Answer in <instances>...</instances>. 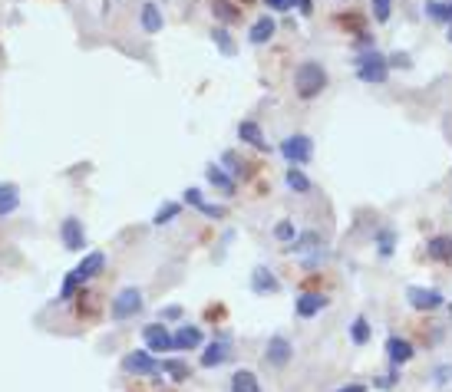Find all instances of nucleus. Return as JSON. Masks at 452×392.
<instances>
[{"mask_svg":"<svg viewBox=\"0 0 452 392\" xmlns=\"http://www.w3.org/2000/svg\"><path fill=\"white\" fill-rule=\"evenodd\" d=\"M324 306H327V296L324 294H300L298 304H294V310H298V316L307 320V316H317Z\"/></svg>","mask_w":452,"mask_h":392,"instance_id":"nucleus-12","label":"nucleus"},{"mask_svg":"<svg viewBox=\"0 0 452 392\" xmlns=\"http://www.w3.org/2000/svg\"><path fill=\"white\" fill-rule=\"evenodd\" d=\"M350 336H354L356 346H363L370 340V323H366V316H356L354 323H350Z\"/></svg>","mask_w":452,"mask_h":392,"instance_id":"nucleus-25","label":"nucleus"},{"mask_svg":"<svg viewBox=\"0 0 452 392\" xmlns=\"http://www.w3.org/2000/svg\"><path fill=\"white\" fill-rule=\"evenodd\" d=\"M290 353H294V350H290V343L284 340V336H271V340H268V353H264V356H268L271 366H288Z\"/></svg>","mask_w":452,"mask_h":392,"instance_id":"nucleus-11","label":"nucleus"},{"mask_svg":"<svg viewBox=\"0 0 452 392\" xmlns=\"http://www.w3.org/2000/svg\"><path fill=\"white\" fill-rule=\"evenodd\" d=\"M406 300L416 306V310H439L446 296L436 287H409L406 290Z\"/></svg>","mask_w":452,"mask_h":392,"instance_id":"nucleus-8","label":"nucleus"},{"mask_svg":"<svg viewBox=\"0 0 452 392\" xmlns=\"http://www.w3.org/2000/svg\"><path fill=\"white\" fill-rule=\"evenodd\" d=\"M241 4H251V0H241Z\"/></svg>","mask_w":452,"mask_h":392,"instance_id":"nucleus-43","label":"nucleus"},{"mask_svg":"<svg viewBox=\"0 0 452 392\" xmlns=\"http://www.w3.org/2000/svg\"><path fill=\"white\" fill-rule=\"evenodd\" d=\"M231 392H261L258 376L251 373V369H238V373L231 376Z\"/></svg>","mask_w":452,"mask_h":392,"instance_id":"nucleus-17","label":"nucleus"},{"mask_svg":"<svg viewBox=\"0 0 452 392\" xmlns=\"http://www.w3.org/2000/svg\"><path fill=\"white\" fill-rule=\"evenodd\" d=\"M251 290H254V294H278L281 284L268 267H254V274H251Z\"/></svg>","mask_w":452,"mask_h":392,"instance_id":"nucleus-13","label":"nucleus"},{"mask_svg":"<svg viewBox=\"0 0 452 392\" xmlns=\"http://www.w3.org/2000/svg\"><path fill=\"white\" fill-rule=\"evenodd\" d=\"M300 4V13H310V0H298Z\"/></svg>","mask_w":452,"mask_h":392,"instance_id":"nucleus-41","label":"nucleus"},{"mask_svg":"<svg viewBox=\"0 0 452 392\" xmlns=\"http://www.w3.org/2000/svg\"><path fill=\"white\" fill-rule=\"evenodd\" d=\"M356 76L363 79V83H383L390 76V59L383 53H363V57L356 59Z\"/></svg>","mask_w":452,"mask_h":392,"instance_id":"nucleus-3","label":"nucleus"},{"mask_svg":"<svg viewBox=\"0 0 452 392\" xmlns=\"http://www.w3.org/2000/svg\"><path fill=\"white\" fill-rule=\"evenodd\" d=\"M386 356H390V363L393 366H403V363H409L416 353H413V343H409V340L390 336V340H386Z\"/></svg>","mask_w":452,"mask_h":392,"instance_id":"nucleus-10","label":"nucleus"},{"mask_svg":"<svg viewBox=\"0 0 452 392\" xmlns=\"http://www.w3.org/2000/svg\"><path fill=\"white\" fill-rule=\"evenodd\" d=\"M142 30L145 33H159L162 30V10L155 7V4H145L142 7Z\"/></svg>","mask_w":452,"mask_h":392,"instance_id":"nucleus-21","label":"nucleus"},{"mask_svg":"<svg viewBox=\"0 0 452 392\" xmlns=\"http://www.w3.org/2000/svg\"><path fill=\"white\" fill-rule=\"evenodd\" d=\"M337 392H363V386H344V389H337Z\"/></svg>","mask_w":452,"mask_h":392,"instance_id":"nucleus-40","label":"nucleus"},{"mask_svg":"<svg viewBox=\"0 0 452 392\" xmlns=\"http://www.w3.org/2000/svg\"><path fill=\"white\" fill-rule=\"evenodd\" d=\"M449 40H452V27H449Z\"/></svg>","mask_w":452,"mask_h":392,"instance_id":"nucleus-42","label":"nucleus"},{"mask_svg":"<svg viewBox=\"0 0 452 392\" xmlns=\"http://www.w3.org/2000/svg\"><path fill=\"white\" fill-rule=\"evenodd\" d=\"M20 204V188L17 185H0V214H10V211H17Z\"/></svg>","mask_w":452,"mask_h":392,"instance_id":"nucleus-19","label":"nucleus"},{"mask_svg":"<svg viewBox=\"0 0 452 392\" xmlns=\"http://www.w3.org/2000/svg\"><path fill=\"white\" fill-rule=\"evenodd\" d=\"M109 310H113L115 320H129V316H135L139 310H142V290H139V287H125V290H119Z\"/></svg>","mask_w":452,"mask_h":392,"instance_id":"nucleus-4","label":"nucleus"},{"mask_svg":"<svg viewBox=\"0 0 452 392\" xmlns=\"http://www.w3.org/2000/svg\"><path fill=\"white\" fill-rule=\"evenodd\" d=\"M103 264H106V258H103V250H93V254H86V258L79 260L77 267L69 270L67 284H63V290H60V300H69V294L79 287V284H86V280H93L103 270Z\"/></svg>","mask_w":452,"mask_h":392,"instance_id":"nucleus-2","label":"nucleus"},{"mask_svg":"<svg viewBox=\"0 0 452 392\" xmlns=\"http://www.w3.org/2000/svg\"><path fill=\"white\" fill-rule=\"evenodd\" d=\"M274 238H278V241H294V238H298V228H294L290 221H281L278 228H274Z\"/></svg>","mask_w":452,"mask_h":392,"instance_id":"nucleus-31","label":"nucleus"},{"mask_svg":"<svg viewBox=\"0 0 452 392\" xmlns=\"http://www.w3.org/2000/svg\"><path fill=\"white\" fill-rule=\"evenodd\" d=\"M294 86H298V96L300 99L320 96V93H324V86H327V69L320 67V63H314V59L300 63V67L294 69Z\"/></svg>","mask_w":452,"mask_h":392,"instance_id":"nucleus-1","label":"nucleus"},{"mask_svg":"<svg viewBox=\"0 0 452 392\" xmlns=\"http://www.w3.org/2000/svg\"><path fill=\"white\" fill-rule=\"evenodd\" d=\"M426 254L433 260H452V238H433L426 244Z\"/></svg>","mask_w":452,"mask_h":392,"instance_id":"nucleus-20","label":"nucleus"},{"mask_svg":"<svg viewBox=\"0 0 452 392\" xmlns=\"http://www.w3.org/2000/svg\"><path fill=\"white\" fill-rule=\"evenodd\" d=\"M123 369L132 376H159L162 373V363L159 359H152L149 353H142V350H135V353H129L123 359Z\"/></svg>","mask_w":452,"mask_h":392,"instance_id":"nucleus-6","label":"nucleus"},{"mask_svg":"<svg viewBox=\"0 0 452 392\" xmlns=\"http://www.w3.org/2000/svg\"><path fill=\"white\" fill-rule=\"evenodd\" d=\"M60 234H63V244H67V250H83V248H86V234H83V224H79L77 218L63 221Z\"/></svg>","mask_w":452,"mask_h":392,"instance_id":"nucleus-9","label":"nucleus"},{"mask_svg":"<svg viewBox=\"0 0 452 392\" xmlns=\"http://www.w3.org/2000/svg\"><path fill=\"white\" fill-rule=\"evenodd\" d=\"M212 37H215V43H218V50H222L225 57H231V53H235V43H231V37H228V30H215Z\"/></svg>","mask_w":452,"mask_h":392,"instance_id":"nucleus-30","label":"nucleus"},{"mask_svg":"<svg viewBox=\"0 0 452 392\" xmlns=\"http://www.w3.org/2000/svg\"><path fill=\"white\" fill-rule=\"evenodd\" d=\"M268 7L271 10H288V7H294V0H268Z\"/></svg>","mask_w":452,"mask_h":392,"instance_id":"nucleus-39","label":"nucleus"},{"mask_svg":"<svg viewBox=\"0 0 452 392\" xmlns=\"http://www.w3.org/2000/svg\"><path fill=\"white\" fill-rule=\"evenodd\" d=\"M205 178H208L215 188H222L225 195H235V182H231V178L222 172V168H218V165H208V168H205Z\"/></svg>","mask_w":452,"mask_h":392,"instance_id":"nucleus-22","label":"nucleus"},{"mask_svg":"<svg viewBox=\"0 0 452 392\" xmlns=\"http://www.w3.org/2000/svg\"><path fill=\"white\" fill-rule=\"evenodd\" d=\"M228 356H231V346L225 343V340H218V343H208V350L202 353V366H205V369H212V366H222Z\"/></svg>","mask_w":452,"mask_h":392,"instance_id":"nucleus-14","label":"nucleus"},{"mask_svg":"<svg viewBox=\"0 0 452 392\" xmlns=\"http://www.w3.org/2000/svg\"><path fill=\"white\" fill-rule=\"evenodd\" d=\"M426 13L433 20H446L452 27V0H429V4H426Z\"/></svg>","mask_w":452,"mask_h":392,"instance_id":"nucleus-23","label":"nucleus"},{"mask_svg":"<svg viewBox=\"0 0 452 392\" xmlns=\"http://www.w3.org/2000/svg\"><path fill=\"white\" fill-rule=\"evenodd\" d=\"M202 214H208V218H225V208H218V204H202Z\"/></svg>","mask_w":452,"mask_h":392,"instance_id":"nucleus-36","label":"nucleus"},{"mask_svg":"<svg viewBox=\"0 0 452 392\" xmlns=\"http://www.w3.org/2000/svg\"><path fill=\"white\" fill-rule=\"evenodd\" d=\"M393 241H396V234L390 228L380 231V254H383V258H390V254H393Z\"/></svg>","mask_w":452,"mask_h":392,"instance_id":"nucleus-33","label":"nucleus"},{"mask_svg":"<svg viewBox=\"0 0 452 392\" xmlns=\"http://www.w3.org/2000/svg\"><path fill=\"white\" fill-rule=\"evenodd\" d=\"M225 165H228V172H235V175L241 172V168H238V158H235V152H225Z\"/></svg>","mask_w":452,"mask_h":392,"instance_id":"nucleus-37","label":"nucleus"},{"mask_svg":"<svg viewBox=\"0 0 452 392\" xmlns=\"http://www.w3.org/2000/svg\"><path fill=\"white\" fill-rule=\"evenodd\" d=\"M310 248H317V234H304V241H300V244H290L288 250H310Z\"/></svg>","mask_w":452,"mask_h":392,"instance_id":"nucleus-34","label":"nucleus"},{"mask_svg":"<svg viewBox=\"0 0 452 392\" xmlns=\"http://www.w3.org/2000/svg\"><path fill=\"white\" fill-rule=\"evenodd\" d=\"M162 373L175 376V383H185V379H188V366L175 363V359H165V363H162Z\"/></svg>","mask_w":452,"mask_h":392,"instance_id":"nucleus-27","label":"nucleus"},{"mask_svg":"<svg viewBox=\"0 0 452 392\" xmlns=\"http://www.w3.org/2000/svg\"><path fill=\"white\" fill-rule=\"evenodd\" d=\"M175 340V350H195V346L202 343V330H198V326H179V333L172 336Z\"/></svg>","mask_w":452,"mask_h":392,"instance_id":"nucleus-16","label":"nucleus"},{"mask_svg":"<svg viewBox=\"0 0 452 392\" xmlns=\"http://www.w3.org/2000/svg\"><path fill=\"white\" fill-rule=\"evenodd\" d=\"M175 214H179V204H175V201H165L162 208L155 211V224H169Z\"/></svg>","mask_w":452,"mask_h":392,"instance_id":"nucleus-28","label":"nucleus"},{"mask_svg":"<svg viewBox=\"0 0 452 392\" xmlns=\"http://www.w3.org/2000/svg\"><path fill=\"white\" fill-rule=\"evenodd\" d=\"M212 10H215V17L218 20H225V23H231V20H238L241 13L235 7H231V4H225V0H215L212 4Z\"/></svg>","mask_w":452,"mask_h":392,"instance_id":"nucleus-26","label":"nucleus"},{"mask_svg":"<svg viewBox=\"0 0 452 392\" xmlns=\"http://www.w3.org/2000/svg\"><path fill=\"white\" fill-rule=\"evenodd\" d=\"M433 383H436V386H449V383H452V363H443V366H436V373H433Z\"/></svg>","mask_w":452,"mask_h":392,"instance_id":"nucleus-32","label":"nucleus"},{"mask_svg":"<svg viewBox=\"0 0 452 392\" xmlns=\"http://www.w3.org/2000/svg\"><path fill=\"white\" fill-rule=\"evenodd\" d=\"M238 135H241V142L254 145V149H268V142H264V132H261L258 122H241L238 125Z\"/></svg>","mask_w":452,"mask_h":392,"instance_id":"nucleus-18","label":"nucleus"},{"mask_svg":"<svg viewBox=\"0 0 452 392\" xmlns=\"http://www.w3.org/2000/svg\"><path fill=\"white\" fill-rule=\"evenodd\" d=\"M162 316L165 320H179V316H182V306H165Z\"/></svg>","mask_w":452,"mask_h":392,"instance_id":"nucleus-38","label":"nucleus"},{"mask_svg":"<svg viewBox=\"0 0 452 392\" xmlns=\"http://www.w3.org/2000/svg\"><path fill=\"white\" fill-rule=\"evenodd\" d=\"M370 7H373V17L380 20V23H386V20H390V10H393V0H370Z\"/></svg>","mask_w":452,"mask_h":392,"instance_id":"nucleus-29","label":"nucleus"},{"mask_svg":"<svg viewBox=\"0 0 452 392\" xmlns=\"http://www.w3.org/2000/svg\"><path fill=\"white\" fill-rule=\"evenodd\" d=\"M281 155H284L290 165H304V162H310V155H314V142H310L307 135H288V139L281 142Z\"/></svg>","mask_w":452,"mask_h":392,"instance_id":"nucleus-5","label":"nucleus"},{"mask_svg":"<svg viewBox=\"0 0 452 392\" xmlns=\"http://www.w3.org/2000/svg\"><path fill=\"white\" fill-rule=\"evenodd\" d=\"M142 336H145V346H149L152 353H169V350H175L172 333H169V330H165L162 323H149V326H142Z\"/></svg>","mask_w":452,"mask_h":392,"instance_id":"nucleus-7","label":"nucleus"},{"mask_svg":"<svg viewBox=\"0 0 452 392\" xmlns=\"http://www.w3.org/2000/svg\"><path fill=\"white\" fill-rule=\"evenodd\" d=\"M274 37V20L264 13V17H258L254 20V27H251V33H248V40L254 43V47H261V43H268V40Z\"/></svg>","mask_w":452,"mask_h":392,"instance_id":"nucleus-15","label":"nucleus"},{"mask_svg":"<svg viewBox=\"0 0 452 392\" xmlns=\"http://www.w3.org/2000/svg\"><path fill=\"white\" fill-rule=\"evenodd\" d=\"M284 182H288V188H294V192H310V178L304 172H300V168H294V165H290L288 168V175H284Z\"/></svg>","mask_w":452,"mask_h":392,"instance_id":"nucleus-24","label":"nucleus"},{"mask_svg":"<svg viewBox=\"0 0 452 392\" xmlns=\"http://www.w3.org/2000/svg\"><path fill=\"white\" fill-rule=\"evenodd\" d=\"M185 201H188V204H195V208H202V204H205L198 188H188V192H185Z\"/></svg>","mask_w":452,"mask_h":392,"instance_id":"nucleus-35","label":"nucleus"}]
</instances>
